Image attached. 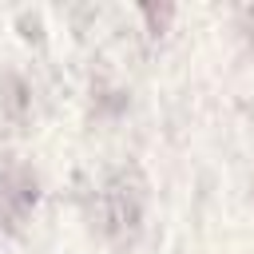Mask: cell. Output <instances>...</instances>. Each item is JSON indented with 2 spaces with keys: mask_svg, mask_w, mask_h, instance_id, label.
<instances>
[{
  "mask_svg": "<svg viewBox=\"0 0 254 254\" xmlns=\"http://www.w3.org/2000/svg\"><path fill=\"white\" fill-rule=\"evenodd\" d=\"M91 222L111 250H135L147 226V179L135 163H119L99 179L91 190Z\"/></svg>",
  "mask_w": 254,
  "mask_h": 254,
  "instance_id": "cell-1",
  "label": "cell"
},
{
  "mask_svg": "<svg viewBox=\"0 0 254 254\" xmlns=\"http://www.w3.org/2000/svg\"><path fill=\"white\" fill-rule=\"evenodd\" d=\"M36 198H40L36 175L16 159H0V234L16 230L32 214Z\"/></svg>",
  "mask_w": 254,
  "mask_h": 254,
  "instance_id": "cell-2",
  "label": "cell"
}]
</instances>
